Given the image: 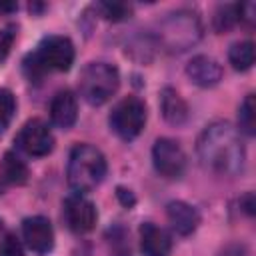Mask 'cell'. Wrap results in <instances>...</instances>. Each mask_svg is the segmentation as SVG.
Here are the masks:
<instances>
[{"label":"cell","instance_id":"6da1fadb","mask_svg":"<svg viewBox=\"0 0 256 256\" xmlns=\"http://www.w3.org/2000/svg\"><path fill=\"white\" fill-rule=\"evenodd\" d=\"M200 164L220 176H234L244 168L246 150L240 132L224 120L208 124L196 142Z\"/></svg>","mask_w":256,"mask_h":256},{"label":"cell","instance_id":"7a4b0ae2","mask_svg":"<svg viewBox=\"0 0 256 256\" xmlns=\"http://www.w3.org/2000/svg\"><path fill=\"white\" fill-rule=\"evenodd\" d=\"M74 64V44L66 36L44 38L32 54L24 58V72L38 82L48 72H66Z\"/></svg>","mask_w":256,"mask_h":256},{"label":"cell","instance_id":"3957f363","mask_svg":"<svg viewBox=\"0 0 256 256\" xmlns=\"http://www.w3.org/2000/svg\"><path fill=\"white\" fill-rule=\"evenodd\" d=\"M68 184L76 194L94 190L106 176L104 154L90 144H78L68 158Z\"/></svg>","mask_w":256,"mask_h":256},{"label":"cell","instance_id":"277c9868","mask_svg":"<svg viewBox=\"0 0 256 256\" xmlns=\"http://www.w3.org/2000/svg\"><path fill=\"white\" fill-rule=\"evenodd\" d=\"M202 38V22L196 12L176 10L158 22L156 42L168 52H184Z\"/></svg>","mask_w":256,"mask_h":256},{"label":"cell","instance_id":"5b68a950","mask_svg":"<svg viewBox=\"0 0 256 256\" xmlns=\"http://www.w3.org/2000/svg\"><path fill=\"white\" fill-rule=\"evenodd\" d=\"M118 86H120V72L116 66L108 62H90L80 72V80H78L80 96L92 106H100L108 102L116 94Z\"/></svg>","mask_w":256,"mask_h":256},{"label":"cell","instance_id":"8992f818","mask_svg":"<svg viewBox=\"0 0 256 256\" xmlns=\"http://www.w3.org/2000/svg\"><path fill=\"white\" fill-rule=\"evenodd\" d=\"M146 124V106L140 98L128 96L120 100L110 112V128L122 140L136 138Z\"/></svg>","mask_w":256,"mask_h":256},{"label":"cell","instance_id":"52a82bcc","mask_svg":"<svg viewBox=\"0 0 256 256\" xmlns=\"http://www.w3.org/2000/svg\"><path fill=\"white\" fill-rule=\"evenodd\" d=\"M152 162L164 178H180L186 168V154L176 140L158 138L152 148Z\"/></svg>","mask_w":256,"mask_h":256},{"label":"cell","instance_id":"ba28073f","mask_svg":"<svg viewBox=\"0 0 256 256\" xmlns=\"http://www.w3.org/2000/svg\"><path fill=\"white\" fill-rule=\"evenodd\" d=\"M16 144L26 154L40 158V156H46V154L52 152V148H54V136H52V132H50V128H48L46 122L34 118V120H28L20 128V132L16 136Z\"/></svg>","mask_w":256,"mask_h":256},{"label":"cell","instance_id":"9c48e42d","mask_svg":"<svg viewBox=\"0 0 256 256\" xmlns=\"http://www.w3.org/2000/svg\"><path fill=\"white\" fill-rule=\"evenodd\" d=\"M64 220L72 232L84 234L94 228L98 220V212L88 198H84L82 194H72L64 202Z\"/></svg>","mask_w":256,"mask_h":256},{"label":"cell","instance_id":"30bf717a","mask_svg":"<svg viewBox=\"0 0 256 256\" xmlns=\"http://www.w3.org/2000/svg\"><path fill=\"white\" fill-rule=\"evenodd\" d=\"M22 236L28 248L36 254H46L54 246V230L48 218L44 216H30L22 222Z\"/></svg>","mask_w":256,"mask_h":256},{"label":"cell","instance_id":"8fae6325","mask_svg":"<svg viewBox=\"0 0 256 256\" xmlns=\"http://www.w3.org/2000/svg\"><path fill=\"white\" fill-rule=\"evenodd\" d=\"M186 74H188V78H190L196 86H200V88H212V86H216V84L220 82V78H222V66H220L214 58L200 54V56H194V58L188 62Z\"/></svg>","mask_w":256,"mask_h":256},{"label":"cell","instance_id":"7c38bea8","mask_svg":"<svg viewBox=\"0 0 256 256\" xmlns=\"http://www.w3.org/2000/svg\"><path fill=\"white\" fill-rule=\"evenodd\" d=\"M166 218H168L170 226H172L178 234H182V236L192 234V232L198 228V224H200V214H198V210H196L194 206L182 202V200H174V202H170V204L166 206Z\"/></svg>","mask_w":256,"mask_h":256},{"label":"cell","instance_id":"4fadbf2b","mask_svg":"<svg viewBox=\"0 0 256 256\" xmlns=\"http://www.w3.org/2000/svg\"><path fill=\"white\" fill-rule=\"evenodd\" d=\"M140 244L144 256H168L172 250L170 236L152 222H144L140 228Z\"/></svg>","mask_w":256,"mask_h":256},{"label":"cell","instance_id":"5bb4252c","mask_svg":"<svg viewBox=\"0 0 256 256\" xmlns=\"http://www.w3.org/2000/svg\"><path fill=\"white\" fill-rule=\"evenodd\" d=\"M50 118L60 128H70L78 118V102L70 90L58 92L50 102Z\"/></svg>","mask_w":256,"mask_h":256},{"label":"cell","instance_id":"9a60e30c","mask_svg":"<svg viewBox=\"0 0 256 256\" xmlns=\"http://www.w3.org/2000/svg\"><path fill=\"white\" fill-rule=\"evenodd\" d=\"M160 110L166 122L180 126L188 120V104L184 102V98L170 86H166L160 92Z\"/></svg>","mask_w":256,"mask_h":256},{"label":"cell","instance_id":"2e32d148","mask_svg":"<svg viewBox=\"0 0 256 256\" xmlns=\"http://www.w3.org/2000/svg\"><path fill=\"white\" fill-rule=\"evenodd\" d=\"M26 180H28L26 164L14 152H6L0 162V182L10 184V186H20Z\"/></svg>","mask_w":256,"mask_h":256},{"label":"cell","instance_id":"e0dca14e","mask_svg":"<svg viewBox=\"0 0 256 256\" xmlns=\"http://www.w3.org/2000/svg\"><path fill=\"white\" fill-rule=\"evenodd\" d=\"M228 60L234 70H248L254 64V44L250 40L232 44L228 50Z\"/></svg>","mask_w":256,"mask_h":256},{"label":"cell","instance_id":"ac0fdd59","mask_svg":"<svg viewBox=\"0 0 256 256\" xmlns=\"http://www.w3.org/2000/svg\"><path fill=\"white\" fill-rule=\"evenodd\" d=\"M254 94H248L244 98V102L240 104V110H238V126H240V132H244L246 136H254L256 134V120H254Z\"/></svg>","mask_w":256,"mask_h":256},{"label":"cell","instance_id":"d6986e66","mask_svg":"<svg viewBox=\"0 0 256 256\" xmlns=\"http://www.w3.org/2000/svg\"><path fill=\"white\" fill-rule=\"evenodd\" d=\"M96 10L100 12L102 18L112 20V22L126 20L132 14V6L130 4H124V2H98L96 4Z\"/></svg>","mask_w":256,"mask_h":256},{"label":"cell","instance_id":"ffe728a7","mask_svg":"<svg viewBox=\"0 0 256 256\" xmlns=\"http://www.w3.org/2000/svg\"><path fill=\"white\" fill-rule=\"evenodd\" d=\"M236 22H238V4H226V6L218 8V12L214 16V28L218 32L230 30Z\"/></svg>","mask_w":256,"mask_h":256},{"label":"cell","instance_id":"44dd1931","mask_svg":"<svg viewBox=\"0 0 256 256\" xmlns=\"http://www.w3.org/2000/svg\"><path fill=\"white\" fill-rule=\"evenodd\" d=\"M14 112H16L14 94L10 90H6V88H0V132L8 128Z\"/></svg>","mask_w":256,"mask_h":256},{"label":"cell","instance_id":"7402d4cb","mask_svg":"<svg viewBox=\"0 0 256 256\" xmlns=\"http://www.w3.org/2000/svg\"><path fill=\"white\" fill-rule=\"evenodd\" d=\"M0 256H24V248L14 234H6L0 242Z\"/></svg>","mask_w":256,"mask_h":256},{"label":"cell","instance_id":"603a6c76","mask_svg":"<svg viewBox=\"0 0 256 256\" xmlns=\"http://www.w3.org/2000/svg\"><path fill=\"white\" fill-rule=\"evenodd\" d=\"M12 42H14V28L0 30V62L8 56V52L12 48Z\"/></svg>","mask_w":256,"mask_h":256},{"label":"cell","instance_id":"cb8c5ba5","mask_svg":"<svg viewBox=\"0 0 256 256\" xmlns=\"http://www.w3.org/2000/svg\"><path fill=\"white\" fill-rule=\"evenodd\" d=\"M254 14H256V4L254 2L238 4V20L246 22L248 26H252L254 24Z\"/></svg>","mask_w":256,"mask_h":256},{"label":"cell","instance_id":"d4e9b609","mask_svg":"<svg viewBox=\"0 0 256 256\" xmlns=\"http://www.w3.org/2000/svg\"><path fill=\"white\" fill-rule=\"evenodd\" d=\"M240 206H242V210H244L248 216H252V214H254V208H256V204H254V194L248 192L246 196H242V198H240Z\"/></svg>","mask_w":256,"mask_h":256},{"label":"cell","instance_id":"484cf974","mask_svg":"<svg viewBox=\"0 0 256 256\" xmlns=\"http://www.w3.org/2000/svg\"><path fill=\"white\" fill-rule=\"evenodd\" d=\"M218 256H246V248L240 246V244H230V246H226Z\"/></svg>","mask_w":256,"mask_h":256},{"label":"cell","instance_id":"4316f807","mask_svg":"<svg viewBox=\"0 0 256 256\" xmlns=\"http://www.w3.org/2000/svg\"><path fill=\"white\" fill-rule=\"evenodd\" d=\"M118 198L122 200V204H124L126 208H130V206L134 204V196L130 194V190H124V188H118Z\"/></svg>","mask_w":256,"mask_h":256},{"label":"cell","instance_id":"83f0119b","mask_svg":"<svg viewBox=\"0 0 256 256\" xmlns=\"http://www.w3.org/2000/svg\"><path fill=\"white\" fill-rule=\"evenodd\" d=\"M18 6L12 2V4H0V12H14Z\"/></svg>","mask_w":256,"mask_h":256},{"label":"cell","instance_id":"f1b7e54d","mask_svg":"<svg viewBox=\"0 0 256 256\" xmlns=\"http://www.w3.org/2000/svg\"><path fill=\"white\" fill-rule=\"evenodd\" d=\"M0 232H2V220H0Z\"/></svg>","mask_w":256,"mask_h":256}]
</instances>
